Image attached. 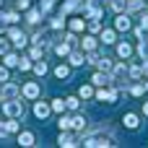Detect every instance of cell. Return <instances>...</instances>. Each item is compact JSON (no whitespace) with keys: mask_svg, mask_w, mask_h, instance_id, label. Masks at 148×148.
<instances>
[{"mask_svg":"<svg viewBox=\"0 0 148 148\" xmlns=\"http://www.w3.org/2000/svg\"><path fill=\"white\" fill-rule=\"evenodd\" d=\"M18 96H21V86L18 83H13V81L0 83V101L3 99H18Z\"/></svg>","mask_w":148,"mask_h":148,"instance_id":"cell-5","label":"cell"},{"mask_svg":"<svg viewBox=\"0 0 148 148\" xmlns=\"http://www.w3.org/2000/svg\"><path fill=\"white\" fill-rule=\"evenodd\" d=\"M68 26H70L73 34H81V31H86V18H83V16H81V18H70Z\"/></svg>","mask_w":148,"mask_h":148,"instance_id":"cell-18","label":"cell"},{"mask_svg":"<svg viewBox=\"0 0 148 148\" xmlns=\"http://www.w3.org/2000/svg\"><path fill=\"white\" fill-rule=\"evenodd\" d=\"M78 42H81V49H83V52H96V47H99V39H96V36H91V34L81 36Z\"/></svg>","mask_w":148,"mask_h":148,"instance_id":"cell-8","label":"cell"},{"mask_svg":"<svg viewBox=\"0 0 148 148\" xmlns=\"http://www.w3.org/2000/svg\"><path fill=\"white\" fill-rule=\"evenodd\" d=\"M73 47H75L73 42H68V39H62V42H57V44H55V55H57V57H68Z\"/></svg>","mask_w":148,"mask_h":148,"instance_id":"cell-10","label":"cell"},{"mask_svg":"<svg viewBox=\"0 0 148 148\" xmlns=\"http://www.w3.org/2000/svg\"><path fill=\"white\" fill-rule=\"evenodd\" d=\"M16 138H18V143H21V146H23V148L34 146V140H36L31 130H18V133H16Z\"/></svg>","mask_w":148,"mask_h":148,"instance_id":"cell-12","label":"cell"},{"mask_svg":"<svg viewBox=\"0 0 148 148\" xmlns=\"http://www.w3.org/2000/svg\"><path fill=\"white\" fill-rule=\"evenodd\" d=\"M18 21H21V10H8V13H3V23L13 26V23H18Z\"/></svg>","mask_w":148,"mask_h":148,"instance_id":"cell-22","label":"cell"},{"mask_svg":"<svg viewBox=\"0 0 148 148\" xmlns=\"http://www.w3.org/2000/svg\"><path fill=\"white\" fill-rule=\"evenodd\" d=\"M83 146H86V148L114 146V138H112V135H86V138H83Z\"/></svg>","mask_w":148,"mask_h":148,"instance_id":"cell-4","label":"cell"},{"mask_svg":"<svg viewBox=\"0 0 148 148\" xmlns=\"http://www.w3.org/2000/svg\"><path fill=\"white\" fill-rule=\"evenodd\" d=\"M99 42H101V44H114V42H117V31H114V29L99 31Z\"/></svg>","mask_w":148,"mask_h":148,"instance_id":"cell-13","label":"cell"},{"mask_svg":"<svg viewBox=\"0 0 148 148\" xmlns=\"http://www.w3.org/2000/svg\"><path fill=\"white\" fill-rule=\"evenodd\" d=\"M31 112H34V117H36V120H42V122H44V120L52 114V107H49L47 101H39V99H36V101H34V109H31Z\"/></svg>","mask_w":148,"mask_h":148,"instance_id":"cell-6","label":"cell"},{"mask_svg":"<svg viewBox=\"0 0 148 148\" xmlns=\"http://www.w3.org/2000/svg\"><path fill=\"white\" fill-rule=\"evenodd\" d=\"M8 39L13 42V47H16V49H23V47L29 44V36H26V31H21L16 23L8 29Z\"/></svg>","mask_w":148,"mask_h":148,"instance_id":"cell-2","label":"cell"},{"mask_svg":"<svg viewBox=\"0 0 148 148\" xmlns=\"http://www.w3.org/2000/svg\"><path fill=\"white\" fill-rule=\"evenodd\" d=\"M68 60H70V68H81L83 62H86V52L81 49H70V55H68Z\"/></svg>","mask_w":148,"mask_h":148,"instance_id":"cell-11","label":"cell"},{"mask_svg":"<svg viewBox=\"0 0 148 148\" xmlns=\"http://www.w3.org/2000/svg\"><path fill=\"white\" fill-rule=\"evenodd\" d=\"M143 86H146V91H148V78H146V81H143Z\"/></svg>","mask_w":148,"mask_h":148,"instance_id":"cell-41","label":"cell"},{"mask_svg":"<svg viewBox=\"0 0 148 148\" xmlns=\"http://www.w3.org/2000/svg\"><path fill=\"white\" fill-rule=\"evenodd\" d=\"M130 26H133V21H130V13H117L114 16V31H130Z\"/></svg>","mask_w":148,"mask_h":148,"instance_id":"cell-7","label":"cell"},{"mask_svg":"<svg viewBox=\"0 0 148 148\" xmlns=\"http://www.w3.org/2000/svg\"><path fill=\"white\" fill-rule=\"evenodd\" d=\"M5 81H10V68L0 65V83H5Z\"/></svg>","mask_w":148,"mask_h":148,"instance_id":"cell-34","label":"cell"},{"mask_svg":"<svg viewBox=\"0 0 148 148\" xmlns=\"http://www.w3.org/2000/svg\"><path fill=\"white\" fill-rule=\"evenodd\" d=\"M146 3H148V0H146Z\"/></svg>","mask_w":148,"mask_h":148,"instance_id":"cell-43","label":"cell"},{"mask_svg":"<svg viewBox=\"0 0 148 148\" xmlns=\"http://www.w3.org/2000/svg\"><path fill=\"white\" fill-rule=\"evenodd\" d=\"M125 73H127V60H120V62L112 68V81H122Z\"/></svg>","mask_w":148,"mask_h":148,"instance_id":"cell-15","label":"cell"},{"mask_svg":"<svg viewBox=\"0 0 148 148\" xmlns=\"http://www.w3.org/2000/svg\"><path fill=\"white\" fill-rule=\"evenodd\" d=\"M21 96H23L26 101H36V99L42 96V86H39L36 81H26V83L21 86Z\"/></svg>","mask_w":148,"mask_h":148,"instance_id":"cell-3","label":"cell"},{"mask_svg":"<svg viewBox=\"0 0 148 148\" xmlns=\"http://www.w3.org/2000/svg\"><path fill=\"white\" fill-rule=\"evenodd\" d=\"M143 114L148 117V101H143Z\"/></svg>","mask_w":148,"mask_h":148,"instance_id":"cell-39","label":"cell"},{"mask_svg":"<svg viewBox=\"0 0 148 148\" xmlns=\"http://www.w3.org/2000/svg\"><path fill=\"white\" fill-rule=\"evenodd\" d=\"M5 52H10V42L0 34V55H5Z\"/></svg>","mask_w":148,"mask_h":148,"instance_id":"cell-36","label":"cell"},{"mask_svg":"<svg viewBox=\"0 0 148 148\" xmlns=\"http://www.w3.org/2000/svg\"><path fill=\"white\" fill-rule=\"evenodd\" d=\"M94 99H96V101H107V104H109V91H104V88L99 86V91H94Z\"/></svg>","mask_w":148,"mask_h":148,"instance_id":"cell-32","label":"cell"},{"mask_svg":"<svg viewBox=\"0 0 148 148\" xmlns=\"http://www.w3.org/2000/svg\"><path fill=\"white\" fill-rule=\"evenodd\" d=\"M49 29H52V31H60V29H65V16L60 13V16L49 18Z\"/></svg>","mask_w":148,"mask_h":148,"instance_id":"cell-25","label":"cell"},{"mask_svg":"<svg viewBox=\"0 0 148 148\" xmlns=\"http://www.w3.org/2000/svg\"><path fill=\"white\" fill-rule=\"evenodd\" d=\"M31 65H34V62H31V57H21V60H18V70H21V73H29V70H31Z\"/></svg>","mask_w":148,"mask_h":148,"instance_id":"cell-31","label":"cell"},{"mask_svg":"<svg viewBox=\"0 0 148 148\" xmlns=\"http://www.w3.org/2000/svg\"><path fill=\"white\" fill-rule=\"evenodd\" d=\"M83 127H86V117H83V114H73V117H70V130L81 133Z\"/></svg>","mask_w":148,"mask_h":148,"instance_id":"cell-20","label":"cell"},{"mask_svg":"<svg viewBox=\"0 0 148 148\" xmlns=\"http://www.w3.org/2000/svg\"><path fill=\"white\" fill-rule=\"evenodd\" d=\"M57 127H60V130H70V117H62V114H60V120H57Z\"/></svg>","mask_w":148,"mask_h":148,"instance_id":"cell-35","label":"cell"},{"mask_svg":"<svg viewBox=\"0 0 148 148\" xmlns=\"http://www.w3.org/2000/svg\"><path fill=\"white\" fill-rule=\"evenodd\" d=\"M130 94H133V96H143V94H146V86H143V83H135V86H130Z\"/></svg>","mask_w":148,"mask_h":148,"instance_id":"cell-33","label":"cell"},{"mask_svg":"<svg viewBox=\"0 0 148 148\" xmlns=\"http://www.w3.org/2000/svg\"><path fill=\"white\" fill-rule=\"evenodd\" d=\"M5 130H8V135H16V133L21 130V120H16V117H5Z\"/></svg>","mask_w":148,"mask_h":148,"instance_id":"cell-21","label":"cell"},{"mask_svg":"<svg viewBox=\"0 0 148 148\" xmlns=\"http://www.w3.org/2000/svg\"><path fill=\"white\" fill-rule=\"evenodd\" d=\"M109 8H112L114 13H122V10L127 8V0H109Z\"/></svg>","mask_w":148,"mask_h":148,"instance_id":"cell-30","label":"cell"},{"mask_svg":"<svg viewBox=\"0 0 148 148\" xmlns=\"http://www.w3.org/2000/svg\"><path fill=\"white\" fill-rule=\"evenodd\" d=\"M8 135V130H5V122H0V138H5Z\"/></svg>","mask_w":148,"mask_h":148,"instance_id":"cell-38","label":"cell"},{"mask_svg":"<svg viewBox=\"0 0 148 148\" xmlns=\"http://www.w3.org/2000/svg\"><path fill=\"white\" fill-rule=\"evenodd\" d=\"M70 70H73L70 65L60 62V65H55V70H52V73H55V78H57V81H65V78H70Z\"/></svg>","mask_w":148,"mask_h":148,"instance_id":"cell-14","label":"cell"},{"mask_svg":"<svg viewBox=\"0 0 148 148\" xmlns=\"http://www.w3.org/2000/svg\"><path fill=\"white\" fill-rule=\"evenodd\" d=\"M0 34H3V13H0Z\"/></svg>","mask_w":148,"mask_h":148,"instance_id":"cell-40","label":"cell"},{"mask_svg":"<svg viewBox=\"0 0 148 148\" xmlns=\"http://www.w3.org/2000/svg\"><path fill=\"white\" fill-rule=\"evenodd\" d=\"M109 81H112V75H107V70H104V73H101V70H96V73L91 75V83H94V86H107Z\"/></svg>","mask_w":148,"mask_h":148,"instance_id":"cell-19","label":"cell"},{"mask_svg":"<svg viewBox=\"0 0 148 148\" xmlns=\"http://www.w3.org/2000/svg\"><path fill=\"white\" fill-rule=\"evenodd\" d=\"M122 125H125L127 130H138V127H140V120H138V114H133V112H127V114L122 117Z\"/></svg>","mask_w":148,"mask_h":148,"instance_id":"cell-16","label":"cell"},{"mask_svg":"<svg viewBox=\"0 0 148 148\" xmlns=\"http://www.w3.org/2000/svg\"><path fill=\"white\" fill-rule=\"evenodd\" d=\"M49 107H52V112H55V114H62V112L68 109V107H65V99H52V101H49Z\"/></svg>","mask_w":148,"mask_h":148,"instance_id":"cell-27","label":"cell"},{"mask_svg":"<svg viewBox=\"0 0 148 148\" xmlns=\"http://www.w3.org/2000/svg\"><path fill=\"white\" fill-rule=\"evenodd\" d=\"M78 96H81V99H91V96H94V83H91V86H88V83L81 86V88H78Z\"/></svg>","mask_w":148,"mask_h":148,"instance_id":"cell-29","label":"cell"},{"mask_svg":"<svg viewBox=\"0 0 148 148\" xmlns=\"http://www.w3.org/2000/svg\"><path fill=\"white\" fill-rule=\"evenodd\" d=\"M31 70H34V73H36V75H39V78H44V75H47V70H49V68H47V62H44V60H36V62H34V65H31Z\"/></svg>","mask_w":148,"mask_h":148,"instance_id":"cell-26","label":"cell"},{"mask_svg":"<svg viewBox=\"0 0 148 148\" xmlns=\"http://www.w3.org/2000/svg\"><path fill=\"white\" fill-rule=\"evenodd\" d=\"M0 5H3V0H0Z\"/></svg>","mask_w":148,"mask_h":148,"instance_id":"cell-42","label":"cell"},{"mask_svg":"<svg viewBox=\"0 0 148 148\" xmlns=\"http://www.w3.org/2000/svg\"><path fill=\"white\" fill-rule=\"evenodd\" d=\"M88 31H91V34H99V31H101V21H91V23H88Z\"/></svg>","mask_w":148,"mask_h":148,"instance_id":"cell-37","label":"cell"},{"mask_svg":"<svg viewBox=\"0 0 148 148\" xmlns=\"http://www.w3.org/2000/svg\"><path fill=\"white\" fill-rule=\"evenodd\" d=\"M65 107H68L70 112L81 109V96H68V99H65Z\"/></svg>","mask_w":148,"mask_h":148,"instance_id":"cell-28","label":"cell"},{"mask_svg":"<svg viewBox=\"0 0 148 148\" xmlns=\"http://www.w3.org/2000/svg\"><path fill=\"white\" fill-rule=\"evenodd\" d=\"M42 16H44V13L39 10V5H36V8H29V10H26V21H29L31 26H36V23L42 21Z\"/></svg>","mask_w":148,"mask_h":148,"instance_id":"cell-17","label":"cell"},{"mask_svg":"<svg viewBox=\"0 0 148 148\" xmlns=\"http://www.w3.org/2000/svg\"><path fill=\"white\" fill-rule=\"evenodd\" d=\"M130 55H133V44H127V42H120V44H117V57L127 60Z\"/></svg>","mask_w":148,"mask_h":148,"instance_id":"cell-23","label":"cell"},{"mask_svg":"<svg viewBox=\"0 0 148 148\" xmlns=\"http://www.w3.org/2000/svg\"><path fill=\"white\" fill-rule=\"evenodd\" d=\"M0 109H3L5 117H16V120H23V114H26V107H23L21 96H18V99H3Z\"/></svg>","mask_w":148,"mask_h":148,"instance_id":"cell-1","label":"cell"},{"mask_svg":"<svg viewBox=\"0 0 148 148\" xmlns=\"http://www.w3.org/2000/svg\"><path fill=\"white\" fill-rule=\"evenodd\" d=\"M57 146H60V148H73V146H78V143H75V138L70 135V130H60V135H57Z\"/></svg>","mask_w":148,"mask_h":148,"instance_id":"cell-9","label":"cell"},{"mask_svg":"<svg viewBox=\"0 0 148 148\" xmlns=\"http://www.w3.org/2000/svg\"><path fill=\"white\" fill-rule=\"evenodd\" d=\"M18 60H21V57H18L16 52H5V55H3V65H8V68H18Z\"/></svg>","mask_w":148,"mask_h":148,"instance_id":"cell-24","label":"cell"}]
</instances>
